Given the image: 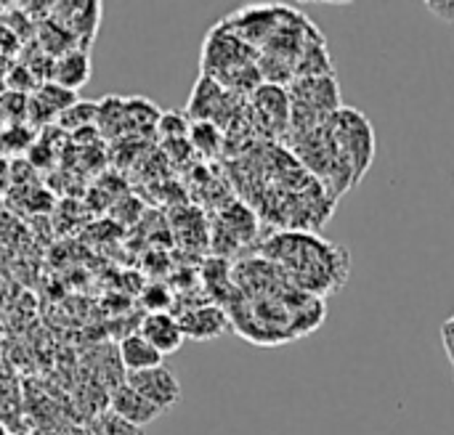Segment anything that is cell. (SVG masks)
Listing matches in <instances>:
<instances>
[{"label": "cell", "mask_w": 454, "mask_h": 435, "mask_svg": "<svg viewBox=\"0 0 454 435\" xmlns=\"http://www.w3.org/2000/svg\"><path fill=\"white\" fill-rule=\"evenodd\" d=\"M109 412L117 415L120 420H125L128 425L144 428L152 425L162 412L157 407H152L141 393H136L128 383H122L120 388H114L112 399H109Z\"/></svg>", "instance_id": "30bf717a"}, {"label": "cell", "mask_w": 454, "mask_h": 435, "mask_svg": "<svg viewBox=\"0 0 454 435\" xmlns=\"http://www.w3.org/2000/svg\"><path fill=\"white\" fill-rule=\"evenodd\" d=\"M327 128L333 133L335 146L348 159V165L354 170V181L362 183L370 165L375 162V128H372V122L359 109L340 106L327 120Z\"/></svg>", "instance_id": "3957f363"}, {"label": "cell", "mask_w": 454, "mask_h": 435, "mask_svg": "<svg viewBox=\"0 0 454 435\" xmlns=\"http://www.w3.org/2000/svg\"><path fill=\"white\" fill-rule=\"evenodd\" d=\"M125 383L136 393H141L152 407H157L162 415L170 412L181 401V383H178V377L165 364L162 367H154V369H146V372L128 375Z\"/></svg>", "instance_id": "8992f818"}, {"label": "cell", "mask_w": 454, "mask_h": 435, "mask_svg": "<svg viewBox=\"0 0 454 435\" xmlns=\"http://www.w3.org/2000/svg\"><path fill=\"white\" fill-rule=\"evenodd\" d=\"M298 77H335V64L330 58V48L325 35H314L309 45L303 48L298 64H295V80Z\"/></svg>", "instance_id": "7c38bea8"}, {"label": "cell", "mask_w": 454, "mask_h": 435, "mask_svg": "<svg viewBox=\"0 0 454 435\" xmlns=\"http://www.w3.org/2000/svg\"><path fill=\"white\" fill-rule=\"evenodd\" d=\"M237 183L258 213L287 231L319 229L333 218L338 199L293 157V151L258 144L237 165Z\"/></svg>", "instance_id": "6da1fadb"}, {"label": "cell", "mask_w": 454, "mask_h": 435, "mask_svg": "<svg viewBox=\"0 0 454 435\" xmlns=\"http://www.w3.org/2000/svg\"><path fill=\"white\" fill-rule=\"evenodd\" d=\"M258 234V221L255 213L245 202H229L215 221L213 229V247L223 258L239 250L242 245H250Z\"/></svg>", "instance_id": "5b68a950"}, {"label": "cell", "mask_w": 454, "mask_h": 435, "mask_svg": "<svg viewBox=\"0 0 454 435\" xmlns=\"http://www.w3.org/2000/svg\"><path fill=\"white\" fill-rule=\"evenodd\" d=\"M261 258L274 263L293 287L325 298L340 290L351 271V255L311 231H279L261 245Z\"/></svg>", "instance_id": "7a4b0ae2"}, {"label": "cell", "mask_w": 454, "mask_h": 435, "mask_svg": "<svg viewBox=\"0 0 454 435\" xmlns=\"http://www.w3.org/2000/svg\"><path fill=\"white\" fill-rule=\"evenodd\" d=\"M250 117L255 130L271 141H285L290 130V96L282 85H258L250 96Z\"/></svg>", "instance_id": "277c9868"}, {"label": "cell", "mask_w": 454, "mask_h": 435, "mask_svg": "<svg viewBox=\"0 0 454 435\" xmlns=\"http://www.w3.org/2000/svg\"><path fill=\"white\" fill-rule=\"evenodd\" d=\"M157 120H160V109L146 101V98H125V133L128 130H149V128H157Z\"/></svg>", "instance_id": "5bb4252c"}, {"label": "cell", "mask_w": 454, "mask_h": 435, "mask_svg": "<svg viewBox=\"0 0 454 435\" xmlns=\"http://www.w3.org/2000/svg\"><path fill=\"white\" fill-rule=\"evenodd\" d=\"M144 300H146V308L152 314H165V308L170 306V292L165 287H149Z\"/></svg>", "instance_id": "ac0fdd59"}, {"label": "cell", "mask_w": 454, "mask_h": 435, "mask_svg": "<svg viewBox=\"0 0 454 435\" xmlns=\"http://www.w3.org/2000/svg\"><path fill=\"white\" fill-rule=\"evenodd\" d=\"M450 322H452V324H454V314H452V319H450Z\"/></svg>", "instance_id": "44dd1931"}, {"label": "cell", "mask_w": 454, "mask_h": 435, "mask_svg": "<svg viewBox=\"0 0 454 435\" xmlns=\"http://www.w3.org/2000/svg\"><path fill=\"white\" fill-rule=\"evenodd\" d=\"M96 117H98V104H96V101H80V98H77L56 122H59L64 130L80 133V130H85V125H93Z\"/></svg>", "instance_id": "9a60e30c"}, {"label": "cell", "mask_w": 454, "mask_h": 435, "mask_svg": "<svg viewBox=\"0 0 454 435\" xmlns=\"http://www.w3.org/2000/svg\"><path fill=\"white\" fill-rule=\"evenodd\" d=\"M117 353H120V364L128 375H136V372H146V369H154V367H162V356L136 332V335H128L122 338V343L117 346Z\"/></svg>", "instance_id": "8fae6325"}, {"label": "cell", "mask_w": 454, "mask_h": 435, "mask_svg": "<svg viewBox=\"0 0 454 435\" xmlns=\"http://www.w3.org/2000/svg\"><path fill=\"white\" fill-rule=\"evenodd\" d=\"M178 324H181V332L186 340H197V343H207V340H215L221 338L231 324H229V314L226 308L215 306V303H202V306H194V308H186L181 311L178 316Z\"/></svg>", "instance_id": "52a82bcc"}, {"label": "cell", "mask_w": 454, "mask_h": 435, "mask_svg": "<svg viewBox=\"0 0 454 435\" xmlns=\"http://www.w3.org/2000/svg\"><path fill=\"white\" fill-rule=\"evenodd\" d=\"M189 117L181 114V112H160V120H157V130L165 136V138H189Z\"/></svg>", "instance_id": "2e32d148"}, {"label": "cell", "mask_w": 454, "mask_h": 435, "mask_svg": "<svg viewBox=\"0 0 454 435\" xmlns=\"http://www.w3.org/2000/svg\"><path fill=\"white\" fill-rule=\"evenodd\" d=\"M138 335L165 359L170 353H178L181 346L186 343L184 332H181V324L173 314H149L144 322H141V330Z\"/></svg>", "instance_id": "ba28073f"}, {"label": "cell", "mask_w": 454, "mask_h": 435, "mask_svg": "<svg viewBox=\"0 0 454 435\" xmlns=\"http://www.w3.org/2000/svg\"><path fill=\"white\" fill-rule=\"evenodd\" d=\"M189 144L202 157H215L226 146V138H223V130L215 128L213 122H192V128H189Z\"/></svg>", "instance_id": "4fadbf2b"}, {"label": "cell", "mask_w": 454, "mask_h": 435, "mask_svg": "<svg viewBox=\"0 0 454 435\" xmlns=\"http://www.w3.org/2000/svg\"><path fill=\"white\" fill-rule=\"evenodd\" d=\"M96 435H144L141 428L136 425H128L125 420H120L117 415L106 412L96 420Z\"/></svg>", "instance_id": "e0dca14e"}, {"label": "cell", "mask_w": 454, "mask_h": 435, "mask_svg": "<svg viewBox=\"0 0 454 435\" xmlns=\"http://www.w3.org/2000/svg\"><path fill=\"white\" fill-rule=\"evenodd\" d=\"M426 8H428L436 19H442V21H447V24H454V0H428Z\"/></svg>", "instance_id": "d6986e66"}, {"label": "cell", "mask_w": 454, "mask_h": 435, "mask_svg": "<svg viewBox=\"0 0 454 435\" xmlns=\"http://www.w3.org/2000/svg\"><path fill=\"white\" fill-rule=\"evenodd\" d=\"M8 181H11V162L0 157V191L8 186Z\"/></svg>", "instance_id": "ffe728a7"}, {"label": "cell", "mask_w": 454, "mask_h": 435, "mask_svg": "<svg viewBox=\"0 0 454 435\" xmlns=\"http://www.w3.org/2000/svg\"><path fill=\"white\" fill-rule=\"evenodd\" d=\"M88 80H90V53H88V48H72V50L53 58L48 82H53V85H59V88H64L69 93H77Z\"/></svg>", "instance_id": "9c48e42d"}]
</instances>
